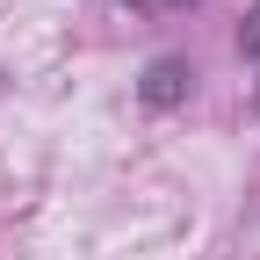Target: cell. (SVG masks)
<instances>
[{"label": "cell", "instance_id": "1", "mask_svg": "<svg viewBox=\"0 0 260 260\" xmlns=\"http://www.w3.org/2000/svg\"><path fill=\"white\" fill-rule=\"evenodd\" d=\"M188 87H195L188 58H152V65H145V80H138V102H145V109H181V102H188Z\"/></svg>", "mask_w": 260, "mask_h": 260}, {"label": "cell", "instance_id": "2", "mask_svg": "<svg viewBox=\"0 0 260 260\" xmlns=\"http://www.w3.org/2000/svg\"><path fill=\"white\" fill-rule=\"evenodd\" d=\"M130 8H145V15H159V8H188V0H130Z\"/></svg>", "mask_w": 260, "mask_h": 260}, {"label": "cell", "instance_id": "3", "mask_svg": "<svg viewBox=\"0 0 260 260\" xmlns=\"http://www.w3.org/2000/svg\"><path fill=\"white\" fill-rule=\"evenodd\" d=\"M246 51H260V15H253V29H246Z\"/></svg>", "mask_w": 260, "mask_h": 260}]
</instances>
